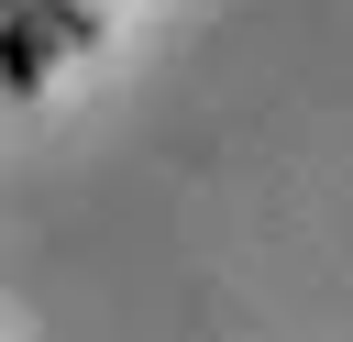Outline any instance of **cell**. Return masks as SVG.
<instances>
[{"label":"cell","instance_id":"cell-1","mask_svg":"<svg viewBox=\"0 0 353 342\" xmlns=\"http://www.w3.org/2000/svg\"><path fill=\"white\" fill-rule=\"evenodd\" d=\"M99 11H110V0H99Z\"/></svg>","mask_w":353,"mask_h":342}]
</instances>
